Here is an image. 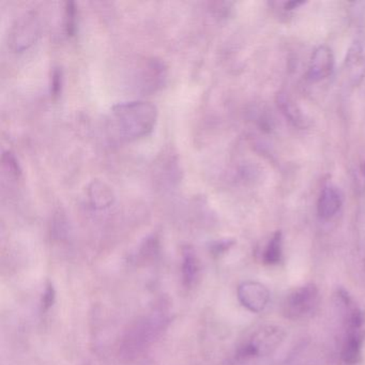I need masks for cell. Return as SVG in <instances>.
<instances>
[{
    "mask_svg": "<svg viewBox=\"0 0 365 365\" xmlns=\"http://www.w3.org/2000/svg\"><path fill=\"white\" fill-rule=\"evenodd\" d=\"M158 110L145 101L118 104L110 110L108 129L113 138L121 142H132L149 135L155 129Z\"/></svg>",
    "mask_w": 365,
    "mask_h": 365,
    "instance_id": "1",
    "label": "cell"
},
{
    "mask_svg": "<svg viewBox=\"0 0 365 365\" xmlns=\"http://www.w3.org/2000/svg\"><path fill=\"white\" fill-rule=\"evenodd\" d=\"M320 303L319 290L314 284L299 286L286 294L282 312L290 320H303L313 316Z\"/></svg>",
    "mask_w": 365,
    "mask_h": 365,
    "instance_id": "2",
    "label": "cell"
},
{
    "mask_svg": "<svg viewBox=\"0 0 365 365\" xmlns=\"http://www.w3.org/2000/svg\"><path fill=\"white\" fill-rule=\"evenodd\" d=\"M285 333L279 327L267 326L258 330L252 339L241 347L240 356H260L272 354L283 341Z\"/></svg>",
    "mask_w": 365,
    "mask_h": 365,
    "instance_id": "3",
    "label": "cell"
},
{
    "mask_svg": "<svg viewBox=\"0 0 365 365\" xmlns=\"http://www.w3.org/2000/svg\"><path fill=\"white\" fill-rule=\"evenodd\" d=\"M39 31V21L36 14H25L12 27L10 33V46L16 52H23L37 41Z\"/></svg>",
    "mask_w": 365,
    "mask_h": 365,
    "instance_id": "4",
    "label": "cell"
},
{
    "mask_svg": "<svg viewBox=\"0 0 365 365\" xmlns=\"http://www.w3.org/2000/svg\"><path fill=\"white\" fill-rule=\"evenodd\" d=\"M157 320L158 318L153 317L145 319L128 334L125 345L128 354H140L150 341H153L162 328V322Z\"/></svg>",
    "mask_w": 365,
    "mask_h": 365,
    "instance_id": "5",
    "label": "cell"
},
{
    "mask_svg": "<svg viewBox=\"0 0 365 365\" xmlns=\"http://www.w3.org/2000/svg\"><path fill=\"white\" fill-rule=\"evenodd\" d=\"M345 72L350 84L358 86L365 78V37L356 38L348 48Z\"/></svg>",
    "mask_w": 365,
    "mask_h": 365,
    "instance_id": "6",
    "label": "cell"
},
{
    "mask_svg": "<svg viewBox=\"0 0 365 365\" xmlns=\"http://www.w3.org/2000/svg\"><path fill=\"white\" fill-rule=\"evenodd\" d=\"M238 299L245 309L253 313H260L268 305L270 292L264 284L253 281L243 282L238 287Z\"/></svg>",
    "mask_w": 365,
    "mask_h": 365,
    "instance_id": "7",
    "label": "cell"
},
{
    "mask_svg": "<svg viewBox=\"0 0 365 365\" xmlns=\"http://www.w3.org/2000/svg\"><path fill=\"white\" fill-rule=\"evenodd\" d=\"M334 69V56L328 46H322L316 48L312 55L307 70V78L311 82H320L329 78Z\"/></svg>",
    "mask_w": 365,
    "mask_h": 365,
    "instance_id": "8",
    "label": "cell"
},
{
    "mask_svg": "<svg viewBox=\"0 0 365 365\" xmlns=\"http://www.w3.org/2000/svg\"><path fill=\"white\" fill-rule=\"evenodd\" d=\"M343 205L341 192L334 185L322 190L317 202V212L322 219L330 220L336 215Z\"/></svg>",
    "mask_w": 365,
    "mask_h": 365,
    "instance_id": "9",
    "label": "cell"
},
{
    "mask_svg": "<svg viewBox=\"0 0 365 365\" xmlns=\"http://www.w3.org/2000/svg\"><path fill=\"white\" fill-rule=\"evenodd\" d=\"M364 334L362 330L347 331V336L344 341L341 358L346 363L356 364L362 356V346Z\"/></svg>",
    "mask_w": 365,
    "mask_h": 365,
    "instance_id": "10",
    "label": "cell"
},
{
    "mask_svg": "<svg viewBox=\"0 0 365 365\" xmlns=\"http://www.w3.org/2000/svg\"><path fill=\"white\" fill-rule=\"evenodd\" d=\"M198 271H200V266H198L195 252L192 247H185L182 252V266H181L182 283L185 287L190 288L195 284Z\"/></svg>",
    "mask_w": 365,
    "mask_h": 365,
    "instance_id": "11",
    "label": "cell"
},
{
    "mask_svg": "<svg viewBox=\"0 0 365 365\" xmlns=\"http://www.w3.org/2000/svg\"><path fill=\"white\" fill-rule=\"evenodd\" d=\"M88 196L91 204L97 209L108 208L114 202V194L106 183L93 181L88 187Z\"/></svg>",
    "mask_w": 365,
    "mask_h": 365,
    "instance_id": "12",
    "label": "cell"
},
{
    "mask_svg": "<svg viewBox=\"0 0 365 365\" xmlns=\"http://www.w3.org/2000/svg\"><path fill=\"white\" fill-rule=\"evenodd\" d=\"M277 102H279L282 112L285 115L286 118L289 119L290 123L299 128L307 127V120L303 115L302 110L289 97L286 95H279Z\"/></svg>",
    "mask_w": 365,
    "mask_h": 365,
    "instance_id": "13",
    "label": "cell"
},
{
    "mask_svg": "<svg viewBox=\"0 0 365 365\" xmlns=\"http://www.w3.org/2000/svg\"><path fill=\"white\" fill-rule=\"evenodd\" d=\"M282 258H283V236L281 232H277L264 249L262 262L269 266H274L281 262Z\"/></svg>",
    "mask_w": 365,
    "mask_h": 365,
    "instance_id": "14",
    "label": "cell"
},
{
    "mask_svg": "<svg viewBox=\"0 0 365 365\" xmlns=\"http://www.w3.org/2000/svg\"><path fill=\"white\" fill-rule=\"evenodd\" d=\"M66 31L68 36H74L76 33V10L73 3H68L66 8Z\"/></svg>",
    "mask_w": 365,
    "mask_h": 365,
    "instance_id": "15",
    "label": "cell"
},
{
    "mask_svg": "<svg viewBox=\"0 0 365 365\" xmlns=\"http://www.w3.org/2000/svg\"><path fill=\"white\" fill-rule=\"evenodd\" d=\"M55 298H56V292H55L52 283H48L46 292H44L43 298H42V307H43L44 311H48L50 307H53Z\"/></svg>",
    "mask_w": 365,
    "mask_h": 365,
    "instance_id": "16",
    "label": "cell"
},
{
    "mask_svg": "<svg viewBox=\"0 0 365 365\" xmlns=\"http://www.w3.org/2000/svg\"><path fill=\"white\" fill-rule=\"evenodd\" d=\"M51 85H52L51 93H52L53 97H59L61 93V86H63V73H61V70L56 69L53 72L52 84Z\"/></svg>",
    "mask_w": 365,
    "mask_h": 365,
    "instance_id": "17",
    "label": "cell"
},
{
    "mask_svg": "<svg viewBox=\"0 0 365 365\" xmlns=\"http://www.w3.org/2000/svg\"><path fill=\"white\" fill-rule=\"evenodd\" d=\"M230 245H232V242L220 243V245H215V253H223Z\"/></svg>",
    "mask_w": 365,
    "mask_h": 365,
    "instance_id": "18",
    "label": "cell"
},
{
    "mask_svg": "<svg viewBox=\"0 0 365 365\" xmlns=\"http://www.w3.org/2000/svg\"><path fill=\"white\" fill-rule=\"evenodd\" d=\"M303 5L302 1H289V3L285 4L286 10H292L298 8L299 6Z\"/></svg>",
    "mask_w": 365,
    "mask_h": 365,
    "instance_id": "19",
    "label": "cell"
}]
</instances>
